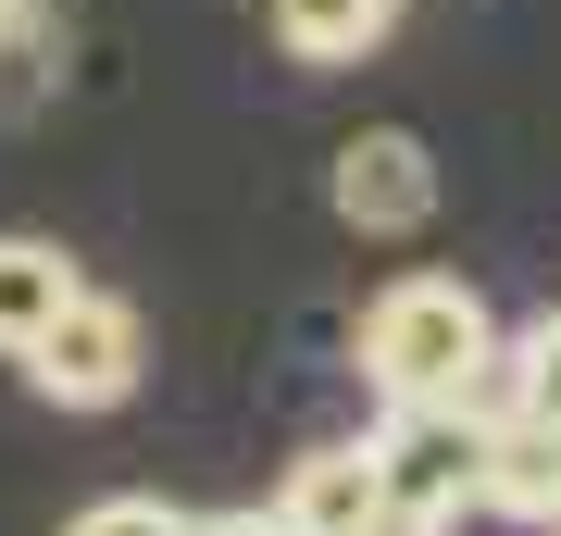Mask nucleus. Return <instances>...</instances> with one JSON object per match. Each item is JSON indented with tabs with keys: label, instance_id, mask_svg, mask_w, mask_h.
<instances>
[{
	"label": "nucleus",
	"instance_id": "1a4fd4ad",
	"mask_svg": "<svg viewBox=\"0 0 561 536\" xmlns=\"http://www.w3.org/2000/svg\"><path fill=\"white\" fill-rule=\"evenodd\" d=\"M262 13H275V38L300 50V62H362V50L387 38L400 0H262Z\"/></svg>",
	"mask_w": 561,
	"mask_h": 536
},
{
	"label": "nucleus",
	"instance_id": "ddd939ff",
	"mask_svg": "<svg viewBox=\"0 0 561 536\" xmlns=\"http://www.w3.org/2000/svg\"><path fill=\"white\" fill-rule=\"evenodd\" d=\"M25 13H38V0H0V38H13V25H25Z\"/></svg>",
	"mask_w": 561,
	"mask_h": 536
},
{
	"label": "nucleus",
	"instance_id": "4468645a",
	"mask_svg": "<svg viewBox=\"0 0 561 536\" xmlns=\"http://www.w3.org/2000/svg\"><path fill=\"white\" fill-rule=\"evenodd\" d=\"M549 536H561V524H549Z\"/></svg>",
	"mask_w": 561,
	"mask_h": 536
},
{
	"label": "nucleus",
	"instance_id": "f03ea898",
	"mask_svg": "<svg viewBox=\"0 0 561 536\" xmlns=\"http://www.w3.org/2000/svg\"><path fill=\"white\" fill-rule=\"evenodd\" d=\"M13 362H25V387H38L50 412H113V399H138V375H150V324L125 312L113 287H76Z\"/></svg>",
	"mask_w": 561,
	"mask_h": 536
},
{
	"label": "nucleus",
	"instance_id": "f257e3e1",
	"mask_svg": "<svg viewBox=\"0 0 561 536\" xmlns=\"http://www.w3.org/2000/svg\"><path fill=\"white\" fill-rule=\"evenodd\" d=\"M350 350H362V375H375V399H461L486 375V350H500V312L461 275H400V287L362 299Z\"/></svg>",
	"mask_w": 561,
	"mask_h": 536
},
{
	"label": "nucleus",
	"instance_id": "20e7f679",
	"mask_svg": "<svg viewBox=\"0 0 561 536\" xmlns=\"http://www.w3.org/2000/svg\"><path fill=\"white\" fill-rule=\"evenodd\" d=\"M324 199H337L350 238H412V225L437 213V162H424L412 125H362L337 150V175H324Z\"/></svg>",
	"mask_w": 561,
	"mask_h": 536
},
{
	"label": "nucleus",
	"instance_id": "423d86ee",
	"mask_svg": "<svg viewBox=\"0 0 561 536\" xmlns=\"http://www.w3.org/2000/svg\"><path fill=\"white\" fill-rule=\"evenodd\" d=\"M486 512H512V524H561V424L549 412H500L486 424Z\"/></svg>",
	"mask_w": 561,
	"mask_h": 536
},
{
	"label": "nucleus",
	"instance_id": "39448f33",
	"mask_svg": "<svg viewBox=\"0 0 561 536\" xmlns=\"http://www.w3.org/2000/svg\"><path fill=\"white\" fill-rule=\"evenodd\" d=\"M375 499H387L375 437H324V449H300V461H287L275 512L300 524V536H362V524H375Z\"/></svg>",
	"mask_w": 561,
	"mask_h": 536
},
{
	"label": "nucleus",
	"instance_id": "9d476101",
	"mask_svg": "<svg viewBox=\"0 0 561 536\" xmlns=\"http://www.w3.org/2000/svg\"><path fill=\"white\" fill-rule=\"evenodd\" d=\"M62 536H201V524H187L175 499H88Z\"/></svg>",
	"mask_w": 561,
	"mask_h": 536
},
{
	"label": "nucleus",
	"instance_id": "f8f14e48",
	"mask_svg": "<svg viewBox=\"0 0 561 536\" xmlns=\"http://www.w3.org/2000/svg\"><path fill=\"white\" fill-rule=\"evenodd\" d=\"M201 536H300V524H287V512H213Z\"/></svg>",
	"mask_w": 561,
	"mask_h": 536
},
{
	"label": "nucleus",
	"instance_id": "6e6552de",
	"mask_svg": "<svg viewBox=\"0 0 561 536\" xmlns=\"http://www.w3.org/2000/svg\"><path fill=\"white\" fill-rule=\"evenodd\" d=\"M76 287H88V275H76V250H62V238H0V350H25Z\"/></svg>",
	"mask_w": 561,
	"mask_h": 536
},
{
	"label": "nucleus",
	"instance_id": "9b49d317",
	"mask_svg": "<svg viewBox=\"0 0 561 536\" xmlns=\"http://www.w3.org/2000/svg\"><path fill=\"white\" fill-rule=\"evenodd\" d=\"M461 512H437V499H375V524H362V536H449Z\"/></svg>",
	"mask_w": 561,
	"mask_h": 536
},
{
	"label": "nucleus",
	"instance_id": "0eeeda50",
	"mask_svg": "<svg viewBox=\"0 0 561 536\" xmlns=\"http://www.w3.org/2000/svg\"><path fill=\"white\" fill-rule=\"evenodd\" d=\"M461 412H486V424H500V412H549L561 424V312H537L524 338L486 350V375L461 387Z\"/></svg>",
	"mask_w": 561,
	"mask_h": 536
},
{
	"label": "nucleus",
	"instance_id": "7ed1b4c3",
	"mask_svg": "<svg viewBox=\"0 0 561 536\" xmlns=\"http://www.w3.org/2000/svg\"><path fill=\"white\" fill-rule=\"evenodd\" d=\"M375 475H387V499L474 512V499H486V412H461V399H387Z\"/></svg>",
	"mask_w": 561,
	"mask_h": 536
}]
</instances>
